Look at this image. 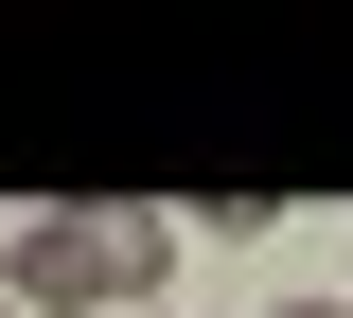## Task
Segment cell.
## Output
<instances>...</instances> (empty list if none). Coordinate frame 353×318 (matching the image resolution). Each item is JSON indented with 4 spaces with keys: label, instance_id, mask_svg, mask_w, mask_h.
I'll return each mask as SVG.
<instances>
[{
    "label": "cell",
    "instance_id": "cell-1",
    "mask_svg": "<svg viewBox=\"0 0 353 318\" xmlns=\"http://www.w3.org/2000/svg\"><path fill=\"white\" fill-rule=\"evenodd\" d=\"M176 248H194L176 212H124V195H53V212L18 230V266H0V301H18V318H159Z\"/></svg>",
    "mask_w": 353,
    "mask_h": 318
},
{
    "label": "cell",
    "instance_id": "cell-2",
    "mask_svg": "<svg viewBox=\"0 0 353 318\" xmlns=\"http://www.w3.org/2000/svg\"><path fill=\"white\" fill-rule=\"evenodd\" d=\"M283 318H353V301H283Z\"/></svg>",
    "mask_w": 353,
    "mask_h": 318
},
{
    "label": "cell",
    "instance_id": "cell-3",
    "mask_svg": "<svg viewBox=\"0 0 353 318\" xmlns=\"http://www.w3.org/2000/svg\"><path fill=\"white\" fill-rule=\"evenodd\" d=\"M0 318H18V301H0Z\"/></svg>",
    "mask_w": 353,
    "mask_h": 318
}]
</instances>
